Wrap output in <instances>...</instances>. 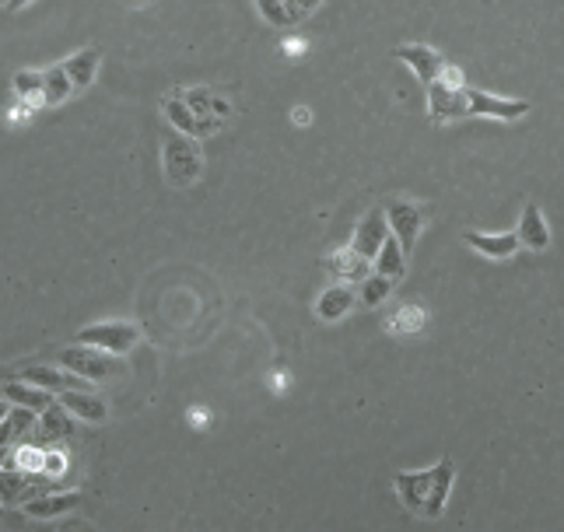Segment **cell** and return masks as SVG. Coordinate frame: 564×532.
<instances>
[{
	"label": "cell",
	"instance_id": "25",
	"mask_svg": "<svg viewBox=\"0 0 564 532\" xmlns=\"http://www.w3.org/2000/svg\"><path fill=\"white\" fill-rule=\"evenodd\" d=\"M11 84H14V95L29 102L32 113H36L39 106H46V98H42V71H18V74L11 78Z\"/></svg>",
	"mask_w": 564,
	"mask_h": 532
},
{
	"label": "cell",
	"instance_id": "21",
	"mask_svg": "<svg viewBox=\"0 0 564 532\" xmlns=\"http://www.w3.org/2000/svg\"><path fill=\"white\" fill-rule=\"evenodd\" d=\"M161 113H165V120L175 126L179 133H186V137H197V113L179 98V91L175 95H165L161 98Z\"/></svg>",
	"mask_w": 564,
	"mask_h": 532
},
{
	"label": "cell",
	"instance_id": "26",
	"mask_svg": "<svg viewBox=\"0 0 564 532\" xmlns=\"http://www.w3.org/2000/svg\"><path fill=\"white\" fill-rule=\"evenodd\" d=\"M393 287H397V281H389L386 274H368L362 281V301L368 305V308H375V305H382L389 294H393Z\"/></svg>",
	"mask_w": 564,
	"mask_h": 532
},
{
	"label": "cell",
	"instance_id": "5",
	"mask_svg": "<svg viewBox=\"0 0 564 532\" xmlns=\"http://www.w3.org/2000/svg\"><path fill=\"white\" fill-rule=\"evenodd\" d=\"M393 56L406 63L410 71H414V78L424 84H435L439 81V74L445 71V60L439 49H432V46H424V42H406V46H397L393 49Z\"/></svg>",
	"mask_w": 564,
	"mask_h": 532
},
{
	"label": "cell",
	"instance_id": "37",
	"mask_svg": "<svg viewBox=\"0 0 564 532\" xmlns=\"http://www.w3.org/2000/svg\"><path fill=\"white\" fill-rule=\"evenodd\" d=\"M0 4H7V0H0Z\"/></svg>",
	"mask_w": 564,
	"mask_h": 532
},
{
	"label": "cell",
	"instance_id": "30",
	"mask_svg": "<svg viewBox=\"0 0 564 532\" xmlns=\"http://www.w3.org/2000/svg\"><path fill=\"white\" fill-rule=\"evenodd\" d=\"M64 466H67V459H64L60 452H46V459H42V473H46V477L64 473Z\"/></svg>",
	"mask_w": 564,
	"mask_h": 532
},
{
	"label": "cell",
	"instance_id": "9",
	"mask_svg": "<svg viewBox=\"0 0 564 532\" xmlns=\"http://www.w3.org/2000/svg\"><path fill=\"white\" fill-rule=\"evenodd\" d=\"M432 484H435V466L424 469V473H397L393 477V487H397L400 501L406 504V511H414L421 519H424V504H428Z\"/></svg>",
	"mask_w": 564,
	"mask_h": 532
},
{
	"label": "cell",
	"instance_id": "34",
	"mask_svg": "<svg viewBox=\"0 0 564 532\" xmlns=\"http://www.w3.org/2000/svg\"><path fill=\"white\" fill-rule=\"evenodd\" d=\"M25 4H32V0H7V7H11V11H18V7H25Z\"/></svg>",
	"mask_w": 564,
	"mask_h": 532
},
{
	"label": "cell",
	"instance_id": "27",
	"mask_svg": "<svg viewBox=\"0 0 564 532\" xmlns=\"http://www.w3.org/2000/svg\"><path fill=\"white\" fill-rule=\"evenodd\" d=\"M179 98H183L197 116L210 113V106H214V91H207V88H186V91H179Z\"/></svg>",
	"mask_w": 564,
	"mask_h": 532
},
{
	"label": "cell",
	"instance_id": "2",
	"mask_svg": "<svg viewBox=\"0 0 564 532\" xmlns=\"http://www.w3.org/2000/svg\"><path fill=\"white\" fill-rule=\"evenodd\" d=\"M428 109H432V116H435L439 123L470 116V113H466V84H463L459 67H449V63H445L439 81L428 84Z\"/></svg>",
	"mask_w": 564,
	"mask_h": 532
},
{
	"label": "cell",
	"instance_id": "17",
	"mask_svg": "<svg viewBox=\"0 0 564 532\" xmlns=\"http://www.w3.org/2000/svg\"><path fill=\"white\" fill-rule=\"evenodd\" d=\"M98 63H102V53H98L95 46H84V49H78L74 56L64 60V67H67V74H71V81H74V91H84L88 84L95 81Z\"/></svg>",
	"mask_w": 564,
	"mask_h": 532
},
{
	"label": "cell",
	"instance_id": "20",
	"mask_svg": "<svg viewBox=\"0 0 564 532\" xmlns=\"http://www.w3.org/2000/svg\"><path fill=\"white\" fill-rule=\"evenodd\" d=\"M71 95H74V81H71L64 63H53V67L42 71V98H46V106H64Z\"/></svg>",
	"mask_w": 564,
	"mask_h": 532
},
{
	"label": "cell",
	"instance_id": "3",
	"mask_svg": "<svg viewBox=\"0 0 564 532\" xmlns=\"http://www.w3.org/2000/svg\"><path fill=\"white\" fill-rule=\"evenodd\" d=\"M60 365L67 371H74V375H81V378H88L91 385L123 375V365H116V354L98 350V347H88V343L64 347V350H60Z\"/></svg>",
	"mask_w": 564,
	"mask_h": 532
},
{
	"label": "cell",
	"instance_id": "24",
	"mask_svg": "<svg viewBox=\"0 0 564 532\" xmlns=\"http://www.w3.org/2000/svg\"><path fill=\"white\" fill-rule=\"evenodd\" d=\"M256 7H260V14H263L270 25H278V29H291V25H298V21L305 18V11H298V7L287 4V0H256Z\"/></svg>",
	"mask_w": 564,
	"mask_h": 532
},
{
	"label": "cell",
	"instance_id": "7",
	"mask_svg": "<svg viewBox=\"0 0 564 532\" xmlns=\"http://www.w3.org/2000/svg\"><path fill=\"white\" fill-rule=\"evenodd\" d=\"M466 113L470 116H491V120H523L529 113V102L523 98H494L487 91H477V88H466Z\"/></svg>",
	"mask_w": 564,
	"mask_h": 532
},
{
	"label": "cell",
	"instance_id": "18",
	"mask_svg": "<svg viewBox=\"0 0 564 532\" xmlns=\"http://www.w3.org/2000/svg\"><path fill=\"white\" fill-rule=\"evenodd\" d=\"M452 477H456L452 459L435 462V484H432L428 504H424V519H439V515L445 511V501H449V491H452Z\"/></svg>",
	"mask_w": 564,
	"mask_h": 532
},
{
	"label": "cell",
	"instance_id": "16",
	"mask_svg": "<svg viewBox=\"0 0 564 532\" xmlns=\"http://www.w3.org/2000/svg\"><path fill=\"white\" fill-rule=\"evenodd\" d=\"M351 305H355V287L329 284L320 294V301H316V312H320V319H326V323H337V319H344L351 312Z\"/></svg>",
	"mask_w": 564,
	"mask_h": 532
},
{
	"label": "cell",
	"instance_id": "31",
	"mask_svg": "<svg viewBox=\"0 0 564 532\" xmlns=\"http://www.w3.org/2000/svg\"><path fill=\"white\" fill-rule=\"evenodd\" d=\"M210 113H214V116H221V120H225V116H228V113H232V106H228V102H221V98H218V95H214V106H210Z\"/></svg>",
	"mask_w": 564,
	"mask_h": 532
},
{
	"label": "cell",
	"instance_id": "15",
	"mask_svg": "<svg viewBox=\"0 0 564 532\" xmlns=\"http://www.w3.org/2000/svg\"><path fill=\"white\" fill-rule=\"evenodd\" d=\"M4 403H11V407H25V410H36V413H42V410L53 403V393L49 389H39V385H32V382H7L4 389Z\"/></svg>",
	"mask_w": 564,
	"mask_h": 532
},
{
	"label": "cell",
	"instance_id": "19",
	"mask_svg": "<svg viewBox=\"0 0 564 532\" xmlns=\"http://www.w3.org/2000/svg\"><path fill=\"white\" fill-rule=\"evenodd\" d=\"M71 410L64 407V403H49V407L42 410V420H39V442H60V438H67L71 431H74V424H71Z\"/></svg>",
	"mask_w": 564,
	"mask_h": 532
},
{
	"label": "cell",
	"instance_id": "22",
	"mask_svg": "<svg viewBox=\"0 0 564 532\" xmlns=\"http://www.w3.org/2000/svg\"><path fill=\"white\" fill-rule=\"evenodd\" d=\"M375 270H379V274H386L389 281H400L403 274H406V252L400 249V242H397V235H393V232H389V239L382 242L379 256H375Z\"/></svg>",
	"mask_w": 564,
	"mask_h": 532
},
{
	"label": "cell",
	"instance_id": "1",
	"mask_svg": "<svg viewBox=\"0 0 564 532\" xmlns=\"http://www.w3.org/2000/svg\"><path fill=\"white\" fill-rule=\"evenodd\" d=\"M161 168H165L168 186H175V190L193 186L203 172V155H201L197 137L172 133V137L161 144Z\"/></svg>",
	"mask_w": 564,
	"mask_h": 532
},
{
	"label": "cell",
	"instance_id": "33",
	"mask_svg": "<svg viewBox=\"0 0 564 532\" xmlns=\"http://www.w3.org/2000/svg\"><path fill=\"white\" fill-rule=\"evenodd\" d=\"M295 123H309V109H302V106H298V109H295Z\"/></svg>",
	"mask_w": 564,
	"mask_h": 532
},
{
	"label": "cell",
	"instance_id": "8",
	"mask_svg": "<svg viewBox=\"0 0 564 532\" xmlns=\"http://www.w3.org/2000/svg\"><path fill=\"white\" fill-rule=\"evenodd\" d=\"M386 239H389L386 210H368L362 217V224H358V232H355V239H351V249H355L358 256H364V259H375Z\"/></svg>",
	"mask_w": 564,
	"mask_h": 532
},
{
	"label": "cell",
	"instance_id": "13",
	"mask_svg": "<svg viewBox=\"0 0 564 532\" xmlns=\"http://www.w3.org/2000/svg\"><path fill=\"white\" fill-rule=\"evenodd\" d=\"M81 504V494L78 491H46L39 497H32V501H25L21 504V511L29 515V519H56V515H67V511H74Z\"/></svg>",
	"mask_w": 564,
	"mask_h": 532
},
{
	"label": "cell",
	"instance_id": "28",
	"mask_svg": "<svg viewBox=\"0 0 564 532\" xmlns=\"http://www.w3.org/2000/svg\"><path fill=\"white\" fill-rule=\"evenodd\" d=\"M11 455H18V469L42 473V459H46V449H29V445H21V452L14 449Z\"/></svg>",
	"mask_w": 564,
	"mask_h": 532
},
{
	"label": "cell",
	"instance_id": "35",
	"mask_svg": "<svg viewBox=\"0 0 564 532\" xmlns=\"http://www.w3.org/2000/svg\"><path fill=\"white\" fill-rule=\"evenodd\" d=\"M4 511H7V504H4V501H0V522H4Z\"/></svg>",
	"mask_w": 564,
	"mask_h": 532
},
{
	"label": "cell",
	"instance_id": "6",
	"mask_svg": "<svg viewBox=\"0 0 564 532\" xmlns=\"http://www.w3.org/2000/svg\"><path fill=\"white\" fill-rule=\"evenodd\" d=\"M386 221H389V232L397 235L400 249L410 256V249H414L421 228H424V207L410 204V200H393L386 207Z\"/></svg>",
	"mask_w": 564,
	"mask_h": 532
},
{
	"label": "cell",
	"instance_id": "36",
	"mask_svg": "<svg viewBox=\"0 0 564 532\" xmlns=\"http://www.w3.org/2000/svg\"><path fill=\"white\" fill-rule=\"evenodd\" d=\"M4 417H7V407H4V403H0V420H4Z\"/></svg>",
	"mask_w": 564,
	"mask_h": 532
},
{
	"label": "cell",
	"instance_id": "12",
	"mask_svg": "<svg viewBox=\"0 0 564 532\" xmlns=\"http://www.w3.org/2000/svg\"><path fill=\"white\" fill-rule=\"evenodd\" d=\"M516 235H519V246L533 249V252H543V249L551 246V228H547V217H543V210L533 204V200L523 207V217H519Z\"/></svg>",
	"mask_w": 564,
	"mask_h": 532
},
{
	"label": "cell",
	"instance_id": "29",
	"mask_svg": "<svg viewBox=\"0 0 564 532\" xmlns=\"http://www.w3.org/2000/svg\"><path fill=\"white\" fill-rule=\"evenodd\" d=\"M421 326H424V312H421V308H414V305H410V308H403L400 319H393V323H389V329H397V333H414V329H421Z\"/></svg>",
	"mask_w": 564,
	"mask_h": 532
},
{
	"label": "cell",
	"instance_id": "14",
	"mask_svg": "<svg viewBox=\"0 0 564 532\" xmlns=\"http://www.w3.org/2000/svg\"><path fill=\"white\" fill-rule=\"evenodd\" d=\"M463 242L470 249H477L481 256H491V259H508V256L519 252V235L516 232H498V235H491V232H466Z\"/></svg>",
	"mask_w": 564,
	"mask_h": 532
},
{
	"label": "cell",
	"instance_id": "10",
	"mask_svg": "<svg viewBox=\"0 0 564 532\" xmlns=\"http://www.w3.org/2000/svg\"><path fill=\"white\" fill-rule=\"evenodd\" d=\"M32 424H36V410H25V407L7 410V417L0 420V462L14 452V445H21V442L32 435Z\"/></svg>",
	"mask_w": 564,
	"mask_h": 532
},
{
	"label": "cell",
	"instance_id": "4",
	"mask_svg": "<svg viewBox=\"0 0 564 532\" xmlns=\"http://www.w3.org/2000/svg\"><path fill=\"white\" fill-rule=\"evenodd\" d=\"M141 340V329L130 326V323H91V326L78 329V343H88V347H98V350H109V354H126L133 350Z\"/></svg>",
	"mask_w": 564,
	"mask_h": 532
},
{
	"label": "cell",
	"instance_id": "32",
	"mask_svg": "<svg viewBox=\"0 0 564 532\" xmlns=\"http://www.w3.org/2000/svg\"><path fill=\"white\" fill-rule=\"evenodd\" d=\"M190 424L193 427H207V413L203 410H190Z\"/></svg>",
	"mask_w": 564,
	"mask_h": 532
},
{
	"label": "cell",
	"instance_id": "11",
	"mask_svg": "<svg viewBox=\"0 0 564 532\" xmlns=\"http://www.w3.org/2000/svg\"><path fill=\"white\" fill-rule=\"evenodd\" d=\"M60 403L71 410L78 420H88V424H106L109 420V407L98 393L91 389H60Z\"/></svg>",
	"mask_w": 564,
	"mask_h": 532
},
{
	"label": "cell",
	"instance_id": "23",
	"mask_svg": "<svg viewBox=\"0 0 564 532\" xmlns=\"http://www.w3.org/2000/svg\"><path fill=\"white\" fill-rule=\"evenodd\" d=\"M329 270H333L340 281H364V277H368V259L358 256L355 249H344V252L329 256Z\"/></svg>",
	"mask_w": 564,
	"mask_h": 532
}]
</instances>
